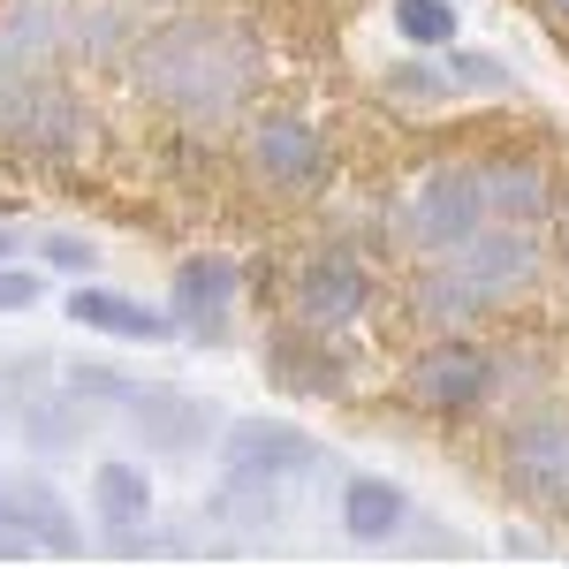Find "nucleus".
Masks as SVG:
<instances>
[{
    "label": "nucleus",
    "instance_id": "3",
    "mask_svg": "<svg viewBox=\"0 0 569 569\" xmlns=\"http://www.w3.org/2000/svg\"><path fill=\"white\" fill-rule=\"evenodd\" d=\"M61 388L77 395L91 418H114L137 440L144 463H198L228 433L220 402H206V395H190V388H168V380L114 372V365H61Z\"/></svg>",
    "mask_w": 569,
    "mask_h": 569
},
{
    "label": "nucleus",
    "instance_id": "18",
    "mask_svg": "<svg viewBox=\"0 0 569 569\" xmlns=\"http://www.w3.org/2000/svg\"><path fill=\"white\" fill-rule=\"evenodd\" d=\"M0 509L39 539V555H53V562L84 555V517H77V501L46 471H0Z\"/></svg>",
    "mask_w": 569,
    "mask_h": 569
},
{
    "label": "nucleus",
    "instance_id": "23",
    "mask_svg": "<svg viewBox=\"0 0 569 569\" xmlns=\"http://www.w3.org/2000/svg\"><path fill=\"white\" fill-rule=\"evenodd\" d=\"M380 91L402 99V107H448V99H456L440 53H402V61H388V69H380Z\"/></svg>",
    "mask_w": 569,
    "mask_h": 569
},
{
    "label": "nucleus",
    "instance_id": "14",
    "mask_svg": "<svg viewBox=\"0 0 569 569\" xmlns=\"http://www.w3.org/2000/svg\"><path fill=\"white\" fill-rule=\"evenodd\" d=\"M259 372L281 395H297V402H342L350 380H357L342 335H319V327H305V319H273V327H266Z\"/></svg>",
    "mask_w": 569,
    "mask_h": 569
},
{
    "label": "nucleus",
    "instance_id": "6",
    "mask_svg": "<svg viewBox=\"0 0 569 569\" xmlns=\"http://www.w3.org/2000/svg\"><path fill=\"white\" fill-rule=\"evenodd\" d=\"M402 402L433 426H463L501 410V350H486L471 335H426L418 357L402 365Z\"/></svg>",
    "mask_w": 569,
    "mask_h": 569
},
{
    "label": "nucleus",
    "instance_id": "12",
    "mask_svg": "<svg viewBox=\"0 0 569 569\" xmlns=\"http://www.w3.org/2000/svg\"><path fill=\"white\" fill-rule=\"evenodd\" d=\"M168 311L176 335L198 350H228L236 342V311H243V259L236 251H190L168 273Z\"/></svg>",
    "mask_w": 569,
    "mask_h": 569
},
{
    "label": "nucleus",
    "instance_id": "27",
    "mask_svg": "<svg viewBox=\"0 0 569 569\" xmlns=\"http://www.w3.org/2000/svg\"><path fill=\"white\" fill-rule=\"evenodd\" d=\"M31 555H39V539H31V531L0 509V562H31Z\"/></svg>",
    "mask_w": 569,
    "mask_h": 569
},
{
    "label": "nucleus",
    "instance_id": "25",
    "mask_svg": "<svg viewBox=\"0 0 569 569\" xmlns=\"http://www.w3.org/2000/svg\"><path fill=\"white\" fill-rule=\"evenodd\" d=\"M31 259H39V273H61V281H99V243L77 236V228L39 236V243H31Z\"/></svg>",
    "mask_w": 569,
    "mask_h": 569
},
{
    "label": "nucleus",
    "instance_id": "2",
    "mask_svg": "<svg viewBox=\"0 0 569 569\" xmlns=\"http://www.w3.org/2000/svg\"><path fill=\"white\" fill-rule=\"evenodd\" d=\"M539 281H547V236L539 228H509V220H486L463 251L418 259V273H410V319L426 335H463L479 311L517 305Z\"/></svg>",
    "mask_w": 569,
    "mask_h": 569
},
{
    "label": "nucleus",
    "instance_id": "22",
    "mask_svg": "<svg viewBox=\"0 0 569 569\" xmlns=\"http://www.w3.org/2000/svg\"><path fill=\"white\" fill-rule=\"evenodd\" d=\"M388 31L402 53H448L463 39V0H388Z\"/></svg>",
    "mask_w": 569,
    "mask_h": 569
},
{
    "label": "nucleus",
    "instance_id": "8",
    "mask_svg": "<svg viewBox=\"0 0 569 569\" xmlns=\"http://www.w3.org/2000/svg\"><path fill=\"white\" fill-rule=\"evenodd\" d=\"M213 456H220V486H289L297 493L319 471H342V456L289 418H228Z\"/></svg>",
    "mask_w": 569,
    "mask_h": 569
},
{
    "label": "nucleus",
    "instance_id": "5",
    "mask_svg": "<svg viewBox=\"0 0 569 569\" xmlns=\"http://www.w3.org/2000/svg\"><path fill=\"white\" fill-rule=\"evenodd\" d=\"M84 144H91V107L61 69L0 84V152L8 160H23V168H77Z\"/></svg>",
    "mask_w": 569,
    "mask_h": 569
},
{
    "label": "nucleus",
    "instance_id": "11",
    "mask_svg": "<svg viewBox=\"0 0 569 569\" xmlns=\"http://www.w3.org/2000/svg\"><path fill=\"white\" fill-rule=\"evenodd\" d=\"M372 305H380V273L357 243H311L289 273V319H305L319 335H350Z\"/></svg>",
    "mask_w": 569,
    "mask_h": 569
},
{
    "label": "nucleus",
    "instance_id": "21",
    "mask_svg": "<svg viewBox=\"0 0 569 569\" xmlns=\"http://www.w3.org/2000/svg\"><path fill=\"white\" fill-rule=\"evenodd\" d=\"M289 509H297L289 486H213L198 517H206L213 531H243V539H259V531H273Z\"/></svg>",
    "mask_w": 569,
    "mask_h": 569
},
{
    "label": "nucleus",
    "instance_id": "4",
    "mask_svg": "<svg viewBox=\"0 0 569 569\" xmlns=\"http://www.w3.org/2000/svg\"><path fill=\"white\" fill-rule=\"evenodd\" d=\"M236 160H243V182L273 206H305L335 182V152H327L319 122L297 107H251L243 137H236Z\"/></svg>",
    "mask_w": 569,
    "mask_h": 569
},
{
    "label": "nucleus",
    "instance_id": "10",
    "mask_svg": "<svg viewBox=\"0 0 569 569\" xmlns=\"http://www.w3.org/2000/svg\"><path fill=\"white\" fill-rule=\"evenodd\" d=\"M493 463H501V486H509L525 509L569 517V410H555V402L509 410Z\"/></svg>",
    "mask_w": 569,
    "mask_h": 569
},
{
    "label": "nucleus",
    "instance_id": "1",
    "mask_svg": "<svg viewBox=\"0 0 569 569\" xmlns=\"http://www.w3.org/2000/svg\"><path fill=\"white\" fill-rule=\"evenodd\" d=\"M122 69H130V91L152 114H168L182 130H220V122H243L259 107L266 77H273V46L243 16L176 8V16L137 31Z\"/></svg>",
    "mask_w": 569,
    "mask_h": 569
},
{
    "label": "nucleus",
    "instance_id": "26",
    "mask_svg": "<svg viewBox=\"0 0 569 569\" xmlns=\"http://www.w3.org/2000/svg\"><path fill=\"white\" fill-rule=\"evenodd\" d=\"M39 297H46V273H39V266H23V259L0 266V319H8V311H31Z\"/></svg>",
    "mask_w": 569,
    "mask_h": 569
},
{
    "label": "nucleus",
    "instance_id": "29",
    "mask_svg": "<svg viewBox=\"0 0 569 569\" xmlns=\"http://www.w3.org/2000/svg\"><path fill=\"white\" fill-rule=\"evenodd\" d=\"M539 8H547V23H555V31H569V0H539Z\"/></svg>",
    "mask_w": 569,
    "mask_h": 569
},
{
    "label": "nucleus",
    "instance_id": "20",
    "mask_svg": "<svg viewBox=\"0 0 569 569\" xmlns=\"http://www.w3.org/2000/svg\"><path fill=\"white\" fill-rule=\"evenodd\" d=\"M137 23L122 0H69V61H130Z\"/></svg>",
    "mask_w": 569,
    "mask_h": 569
},
{
    "label": "nucleus",
    "instance_id": "28",
    "mask_svg": "<svg viewBox=\"0 0 569 569\" xmlns=\"http://www.w3.org/2000/svg\"><path fill=\"white\" fill-rule=\"evenodd\" d=\"M16 259H23V236H16V228L0 220V266H16Z\"/></svg>",
    "mask_w": 569,
    "mask_h": 569
},
{
    "label": "nucleus",
    "instance_id": "9",
    "mask_svg": "<svg viewBox=\"0 0 569 569\" xmlns=\"http://www.w3.org/2000/svg\"><path fill=\"white\" fill-rule=\"evenodd\" d=\"M395 228H402V251H410V259H448V251H463L486 228L479 160H440V168H426V176L410 182Z\"/></svg>",
    "mask_w": 569,
    "mask_h": 569
},
{
    "label": "nucleus",
    "instance_id": "24",
    "mask_svg": "<svg viewBox=\"0 0 569 569\" xmlns=\"http://www.w3.org/2000/svg\"><path fill=\"white\" fill-rule=\"evenodd\" d=\"M440 69H448V91L456 99H479V91H517V69L501 61V53H479V46H448L440 53Z\"/></svg>",
    "mask_w": 569,
    "mask_h": 569
},
{
    "label": "nucleus",
    "instance_id": "19",
    "mask_svg": "<svg viewBox=\"0 0 569 569\" xmlns=\"http://www.w3.org/2000/svg\"><path fill=\"white\" fill-rule=\"evenodd\" d=\"M91 433H99V418H91V410H84V402H77L69 388H61V380L16 402V440H23L39 463H61V456H77Z\"/></svg>",
    "mask_w": 569,
    "mask_h": 569
},
{
    "label": "nucleus",
    "instance_id": "13",
    "mask_svg": "<svg viewBox=\"0 0 569 569\" xmlns=\"http://www.w3.org/2000/svg\"><path fill=\"white\" fill-rule=\"evenodd\" d=\"M91 531L107 555H152V525H160V486L144 456H99L84 486Z\"/></svg>",
    "mask_w": 569,
    "mask_h": 569
},
{
    "label": "nucleus",
    "instance_id": "30",
    "mask_svg": "<svg viewBox=\"0 0 569 569\" xmlns=\"http://www.w3.org/2000/svg\"><path fill=\"white\" fill-rule=\"evenodd\" d=\"M562 266H569V236H562Z\"/></svg>",
    "mask_w": 569,
    "mask_h": 569
},
{
    "label": "nucleus",
    "instance_id": "16",
    "mask_svg": "<svg viewBox=\"0 0 569 569\" xmlns=\"http://www.w3.org/2000/svg\"><path fill=\"white\" fill-rule=\"evenodd\" d=\"M69 61V0H0V84Z\"/></svg>",
    "mask_w": 569,
    "mask_h": 569
},
{
    "label": "nucleus",
    "instance_id": "7",
    "mask_svg": "<svg viewBox=\"0 0 569 569\" xmlns=\"http://www.w3.org/2000/svg\"><path fill=\"white\" fill-rule=\"evenodd\" d=\"M335 525L350 547H372V555H388V547H410V555H456L463 539L448 525H433L426 509H418V493L388 471H342L335 486Z\"/></svg>",
    "mask_w": 569,
    "mask_h": 569
},
{
    "label": "nucleus",
    "instance_id": "17",
    "mask_svg": "<svg viewBox=\"0 0 569 569\" xmlns=\"http://www.w3.org/2000/svg\"><path fill=\"white\" fill-rule=\"evenodd\" d=\"M69 327H84V335H107V342H137V350H152V342H176V311L168 305H144L130 289H107V281H69Z\"/></svg>",
    "mask_w": 569,
    "mask_h": 569
},
{
    "label": "nucleus",
    "instance_id": "15",
    "mask_svg": "<svg viewBox=\"0 0 569 569\" xmlns=\"http://www.w3.org/2000/svg\"><path fill=\"white\" fill-rule=\"evenodd\" d=\"M479 190H486V220H509V228H547L562 213V168L547 152H525V144L479 152Z\"/></svg>",
    "mask_w": 569,
    "mask_h": 569
}]
</instances>
